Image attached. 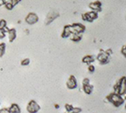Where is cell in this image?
<instances>
[{
  "label": "cell",
  "mask_w": 126,
  "mask_h": 113,
  "mask_svg": "<svg viewBox=\"0 0 126 113\" xmlns=\"http://www.w3.org/2000/svg\"><path fill=\"white\" fill-rule=\"evenodd\" d=\"M122 96H123V98L124 99V101H125V100H126V90H125V91H124V93H123Z\"/></svg>",
  "instance_id": "f1b7e54d"
},
{
  "label": "cell",
  "mask_w": 126,
  "mask_h": 113,
  "mask_svg": "<svg viewBox=\"0 0 126 113\" xmlns=\"http://www.w3.org/2000/svg\"><path fill=\"white\" fill-rule=\"evenodd\" d=\"M83 90L86 94H91L93 93V90H94V87L88 84V85H83Z\"/></svg>",
  "instance_id": "2e32d148"
},
{
  "label": "cell",
  "mask_w": 126,
  "mask_h": 113,
  "mask_svg": "<svg viewBox=\"0 0 126 113\" xmlns=\"http://www.w3.org/2000/svg\"><path fill=\"white\" fill-rule=\"evenodd\" d=\"M7 27V22L5 19H0V28H2V29H4L5 27Z\"/></svg>",
  "instance_id": "ac0fdd59"
},
{
  "label": "cell",
  "mask_w": 126,
  "mask_h": 113,
  "mask_svg": "<svg viewBox=\"0 0 126 113\" xmlns=\"http://www.w3.org/2000/svg\"><path fill=\"white\" fill-rule=\"evenodd\" d=\"M117 94L122 95L123 93L126 90V77H123L121 80H119V82H117Z\"/></svg>",
  "instance_id": "ba28073f"
},
{
  "label": "cell",
  "mask_w": 126,
  "mask_h": 113,
  "mask_svg": "<svg viewBox=\"0 0 126 113\" xmlns=\"http://www.w3.org/2000/svg\"><path fill=\"white\" fill-rule=\"evenodd\" d=\"M72 34V26L71 25H66L63 27V33H62L61 36L63 38H68L71 36V35Z\"/></svg>",
  "instance_id": "7c38bea8"
},
{
  "label": "cell",
  "mask_w": 126,
  "mask_h": 113,
  "mask_svg": "<svg viewBox=\"0 0 126 113\" xmlns=\"http://www.w3.org/2000/svg\"><path fill=\"white\" fill-rule=\"evenodd\" d=\"M5 36H6V33L4 32V30L0 28V39H4L5 37Z\"/></svg>",
  "instance_id": "603a6c76"
},
{
  "label": "cell",
  "mask_w": 126,
  "mask_h": 113,
  "mask_svg": "<svg viewBox=\"0 0 126 113\" xmlns=\"http://www.w3.org/2000/svg\"><path fill=\"white\" fill-rule=\"evenodd\" d=\"M0 104H1V103H0Z\"/></svg>",
  "instance_id": "d6a6232c"
},
{
  "label": "cell",
  "mask_w": 126,
  "mask_h": 113,
  "mask_svg": "<svg viewBox=\"0 0 126 113\" xmlns=\"http://www.w3.org/2000/svg\"><path fill=\"white\" fill-rule=\"evenodd\" d=\"M82 83H83V85H88V84H90V80H89V79H87V78H85Z\"/></svg>",
  "instance_id": "4316f807"
},
{
  "label": "cell",
  "mask_w": 126,
  "mask_h": 113,
  "mask_svg": "<svg viewBox=\"0 0 126 113\" xmlns=\"http://www.w3.org/2000/svg\"><path fill=\"white\" fill-rule=\"evenodd\" d=\"M107 99L109 103H112L116 108L120 107L122 104H124V99L123 98L122 95L119 94H116V93H115V92L109 94L107 96Z\"/></svg>",
  "instance_id": "6da1fadb"
},
{
  "label": "cell",
  "mask_w": 126,
  "mask_h": 113,
  "mask_svg": "<svg viewBox=\"0 0 126 113\" xmlns=\"http://www.w3.org/2000/svg\"><path fill=\"white\" fill-rule=\"evenodd\" d=\"M97 18H98V13L94 12V11L82 14V19L85 21H87V22H93V21L95 20Z\"/></svg>",
  "instance_id": "3957f363"
},
{
  "label": "cell",
  "mask_w": 126,
  "mask_h": 113,
  "mask_svg": "<svg viewBox=\"0 0 126 113\" xmlns=\"http://www.w3.org/2000/svg\"><path fill=\"white\" fill-rule=\"evenodd\" d=\"M95 57L93 55H86L82 58V62L84 64H87V65H91L93 62H94Z\"/></svg>",
  "instance_id": "4fadbf2b"
},
{
  "label": "cell",
  "mask_w": 126,
  "mask_h": 113,
  "mask_svg": "<svg viewBox=\"0 0 126 113\" xmlns=\"http://www.w3.org/2000/svg\"><path fill=\"white\" fill-rule=\"evenodd\" d=\"M94 71H95V67L94 66V65H93L92 64H91V65H88V72H89V73H93Z\"/></svg>",
  "instance_id": "cb8c5ba5"
},
{
  "label": "cell",
  "mask_w": 126,
  "mask_h": 113,
  "mask_svg": "<svg viewBox=\"0 0 126 113\" xmlns=\"http://www.w3.org/2000/svg\"><path fill=\"white\" fill-rule=\"evenodd\" d=\"M89 7L92 11L95 12V13H99L101 11V3L99 2V1H96V2H93L90 3L89 4Z\"/></svg>",
  "instance_id": "8fae6325"
},
{
  "label": "cell",
  "mask_w": 126,
  "mask_h": 113,
  "mask_svg": "<svg viewBox=\"0 0 126 113\" xmlns=\"http://www.w3.org/2000/svg\"><path fill=\"white\" fill-rule=\"evenodd\" d=\"M5 49H6V45L4 42L0 43V57H2L5 53Z\"/></svg>",
  "instance_id": "e0dca14e"
},
{
  "label": "cell",
  "mask_w": 126,
  "mask_h": 113,
  "mask_svg": "<svg viewBox=\"0 0 126 113\" xmlns=\"http://www.w3.org/2000/svg\"><path fill=\"white\" fill-rule=\"evenodd\" d=\"M64 107H65V111H66L67 113H71L72 111V109H73V106L72 104H68V103L65 104Z\"/></svg>",
  "instance_id": "d6986e66"
},
{
  "label": "cell",
  "mask_w": 126,
  "mask_h": 113,
  "mask_svg": "<svg viewBox=\"0 0 126 113\" xmlns=\"http://www.w3.org/2000/svg\"><path fill=\"white\" fill-rule=\"evenodd\" d=\"M21 65H23V66H27V65L30 64V59L29 58H24L23 60L21 61Z\"/></svg>",
  "instance_id": "44dd1931"
},
{
  "label": "cell",
  "mask_w": 126,
  "mask_h": 113,
  "mask_svg": "<svg viewBox=\"0 0 126 113\" xmlns=\"http://www.w3.org/2000/svg\"><path fill=\"white\" fill-rule=\"evenodd\" d=\"M4 1V4H7V3H13V0H3Z\"/></svg>",
  "instance_id": "83f0119b"
},
{
  "label": "cell",
  "mask_w": 126,
  "mask_h": 113,
  "mask_svg": "<svg viewBox=\"0 0 126 113\" xmlns=\"http://www.w3.org/2000/svg\"><path fill=\"white\" fill-rule=\"evenodd\" d=\"M70 39H71L72 42H79V41H81L82 35H80V34H72L71 36H70Z\"/></svg>",
  "instance_id": "9a60e30c"
},
{
  "label": "cell",
  "mask_w": 126,
  "mask_h": 113,
  "mask_svg": "<svg viewBox=\"0 0 126 113\" xmlns=\"http://www.w3.org/2000/svg\"><path fill=\"white\" fill-rule=\"evenodd\" d=\"M97 59L101 65H106L109 62V56L105 51H101L100 54L97 56Z\"/></svg>",
  "instance_id": "8992f818"
},
{
  "label": "cell",
  "mask_w": 126,
  "mask_h": 113,
  "mask_svg": "<svg viewBox=\"0 0 126 113\" xmlns=\"http://www.w3.org/2000/svg\"><path fill=\"white\" fill-rule=\"evenodd\" d=\"M71 113H72V112H71Z\"/></svg>",
  "instance_id": "836d02e7"
},
{
  "label": "cell",
  "mask_w": 126,
  "mask_h": 113,
  "mask_svg": "<svg viewBox=\"0 0 126 113\" xmlns=\"http://www.w3.org/2000/svg\"><path fill=\"white\" fill-rule=\"evenodd\" d=\"M126 101V100H125ZM125 110H126V102H125Z\"/></svg>",
  "instance_id": "1f68e13d"
},
{
  "label": "cell",
  "mask_w": 126,
  "mask_h": 113,
  "mask_svg": "<svg viewBox=\"0 0 126 113\" xmlns=\"http://www.w3.org/2000/svg\"><path fill=\"white\" fill-rule=\"evenodd\" d=\"M0 113H11L8 108H0Z\"/></svg>",
  "instance_id": "d4e9b609"
},
{
  "label": "cell",
  "mask_w": 126,
  "mask_h": 113,
  "mask_svg": "<svg viewBox=\"0 0 126 113\" xmlns=\"http://www.w3.org/2000/svg\"><path fill=\"white\" fill-rule=\"evenodd\" d=\"M81 111H82L81 108H79V107H73L72 113H80Z\"/></svg>",
  "instance_id": "7402d4cb"
},
{
  "label": "cell",
  "mask_w": 126,
  "mask_h": 113,
  "mask_svg": "<svg viewBox=\"0 0 126 113\" xmlns=\"http://www.w3.org/2000/svg\"><path fill=\"white\" fill-rule=\"evenodd\" d=\"M58 16H59V14L57 12H49L46 17V22H45L46 25H48L49 23H51V22H52L55 19H57Z\"/></svg>",
  "instance_id": "30bf717a"
},
{
  "label": "cell",
  "mask_w": 126,
  "mask_h": 113,
  "mask_svg": "<svg viewBox=\"0 0 126 113\" xmlns=\"http://www.w3.org/2000/svg\"><path fill=\"white\" fill-rule=\"evenodd\" d=\"M6 36L8 37L9 42H13L16 39V37H17V31H16L15 28H11V29H9L6 32Z\"/></svg>",
  "instance_id": "9c48e42d"
},
{
  "label": "cell",
  "mask_w": 126,
  "mask_h": 113,
  "mask_svg": "<svg viewBox=\"0 0 126 113\" xmlns=\"http://www.w3.org/2000/svg\"><path fill=\"white\" fill-rule=\"evenodd\" d=\"M8 109L11 113H20L21 112V110H20V108H19V106L18 104H16V103H13Z\"/></svg>",
  "instance_id": "5bb4252c"
},
{
  "label": "cell",
  "mask_w": 126,
  "mask_h": 113,
  "mask_svg": "<svg viewBox=\"0 0 126 113\" xmlns=\"http://www.w3.org/2000/svg\"><path fill=\"white\" fill-rule=\"evenodd\" d=\"M66 87L69 89H75L77 87H78V82H77V80H76L75 76L71 75L69 77V79L66 81Z\"/></svg>",
  "instance_id": "52a82bcc"
},
{
  "label": "cell",
  "mask_w": 126,
  "mask_h": 113,
  "mask_svg": "<svg viewBox=\"0 0 126 113\" xmlns=\"http://www.w3.org/2000/svg\"><path fill=\"white\" fill-rule=\"evenodd\" d=\"M40 105L38 104L34 100H31L29 103H27V111L28 113H37L40 111Z\"/></svg>",
  "instance_id": "7a4b0ae2"
},
{
  "label": "cell",
  "mask_w": 126,
  "mask_h": 113,
  "mask_svg": "<svg viewBox=\"0 0 126 113\" xmlns=\"http://www.w3.org/2000/svg\"><path fill=\"white\" fill-rule=\"evenodd\" d=\"M3 5H4V1H3V0H0V7H1V6H3Z\"/></svg>",
  "instance_id": "f546056e"
},
{
  "label": "cell",
  "mask_w": 126,
  "mask_h": 113,
  "mask_svg": "<svg viewBox=\"0 0 126 113\" xmlns=\"http://www.w3.org/2000/svg\"><path fill=\"white\" fill-rule=\"evenodd\" d=\"M71 26H72V34H80V35H82L86 31V27L81 23H74Z\"/></svg>",
  "instance_id": "5b68a950"
},
{
  "label": "cell",
  "mask_w": 126,
  "mask_h": 113,
  "mask_svg": "<svg viewBox=\"0 0 126 113\" xmlns=\"http://www.w3.org/2000/svg\"><path fill=\"white\" fill-rule=\"evenodd\" d=\"M25 20L28 25H34L39 21V17L36 13H29L25 18Z\"/></svg>",
  "instance_id": "277c9868"
},
{
  "label": "cell",
  "mask_w": 126,
  "mask_h": 113,
  "mask_svg": "<svg viewBox=\"0 0 126 113\" xmlns=\"http://www.w3.org/2000/svg\"><path fill=\"white\" fill-rule=\"evenodd\" d=\"M4 7L6 8V10L12 11L13 8H14V5L13 4V3H7V4H4Z\"/></svg>",
  "instance_id": "ffe728a7"
},
{
  "label": "cell",
  "mask_w": 126,
  "mask_h": 113,
  "mask_svg": "<svg viewBox=\"0 0 126 113\" xmlns=\"http://www.w3.org/2000/svg\"><path fill=\"white\" fill-rule=\"evenodd\" d=\"M55 108H56V109H58V108H59V105H57V104H55Z\"/></svg>",
  "instance_id": "4dcf8cb0"
},
{
  "label": "cell",
  "mask_w": 126,
  "mask_h": 113,
  "mask_svg": "<svg viewBox=\"0 0 126 113\" xmlns=\"http://www.w3.org/2000/svg\"><path fill=\"white\" fill-rule=\"evenodd\" d=\"M121 52H122L123 56L126 57V45H124V46L122 48V50H121Z\"/></svg>",
  "instance_id": "484cf974"
}]
</instances>
